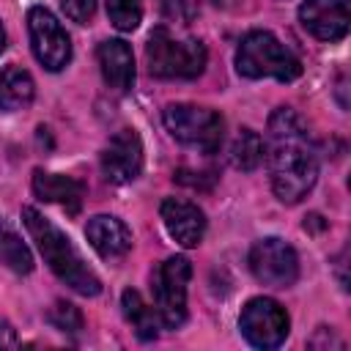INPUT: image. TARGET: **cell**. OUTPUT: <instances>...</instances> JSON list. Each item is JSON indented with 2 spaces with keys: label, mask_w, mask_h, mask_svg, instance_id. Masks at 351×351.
Wrapping results in <instances>:
<instances>
[{
  "label": "cell",
  "mask_w": 351,
  "mask_h": 351,
  "mask_svg": "<svg viewBox=\"0 0 351 351\" xmlns=\"http://www.w3.org/2000/svg\"><path fill=\"white\" fill-rule=\"evenodd\" d=\"M47 321L58 332H69V335H80L82 326H85V318H82L80 307H74L71 302H55L47 313Z\"/></svg>",
  "instance_id": "obj_21"
},
{
  "label": "cell",
  "mask_w": 351,
  "mask_h": 351,
  "mask_svg": "<svg viewBox=\"0 0 351 351\" xmlns=\"http://www.w3.org/2000/svg\"><path fill=\"white\" fill-rule=\"evenodd\" d=\"M22 222H25L30 239L36 241L44 263L55 271V277L60 282H66L80 296H99L101 293L99 274L85 263V258L80 255V250L71 244V239L55 222H49L33 206H25L22 208Z\"/></svg>",
  "instance_id": "obj_2"
},
{
  "label": "cell",
  "mask_w": 351,
  "mask_h": 351,
  "mask_svg": "<svg viewBox=\"0 0 351 351\" xmlns=\"http://www.w3.org/2000/svg\"><path fill=\"white\" fill-rule=\"evenodd\" d=\"M239 329L250 346L269 351V348H277L285 343V337L291 332V318L280 302H274L269 296H255L241 307Z\"/></svg>",
  "instance_id": "obj_7"
},
{
  "label": "cell",
  "mask_w": 351,
  "mask_h": 351,
  "mask_svg": "<svg viewBox=\"0 0 351 351\" xmlns=\"http://www.w3.org/2000/svg\"><path fill=\"white\" fill-rule=\"evenodd\" d=\"M271 189L280 203H299L318 181V154L310 140L307 123L291 107H277L269 115L263 143Z\"/></svg>",
  "instance_id": "obj_1"
},
{
  "label": "cell",
  "mask_w": 351,
  "mask_h": 351,
  "mask_svg": "<svg viewBox=\"0 0 351 351\" xmlns=\"http://www.w3.org/2000/svg\"><path fill=\"white\" fill-rule=\"evenodd\" d=\"M228 156H230V165L241 173H250L255 170L261 162H263V137L252 129H239L230 148H228Z\"/></svg>",
  "instance_id": "obj_19"
},
{
  "label": "cell",
  "mask_w": 351,
  "mask_h": 351,
  "mask_svg": "<svg viewBox=\"0 0 351 351\" xmlns=\"http://www.w3.org/2000/svg\"><path fill=\"white\" fill-rule=\"evenodd\" d=\"M121 310H123V318L132 324V329H134V335H137L140 340H154V337L159 335L162 318H159L156 307L148 304V302L140 296V291L126 288L123 296H121Z\"/></svg>",
  "instance_id": "obj_17"
},
{
  "label": "cell",
  "mask_w": 351,
  "mask_h": 351,
  "mask_svg": "<svg viewBox=\"0 0 351 351\" xmlns=\"http://www.w3.org/2000/svg\"><path fill=\"white\" fill-rule=\"evenodd\" d=\"M0 263L8 266L14 274H30L36 266L30 247L5 219H0Z\"/></svg>",
  "instance_id": "obj_18"
},
{
  "label": "cell",
  "mask_w": 351,
  "mask_h": 351,
  "mask_svg": "<svg viewBox=\"0 0 351 351\" xmlns=\"http://www.w3.org/2000/svg\"><path fill=\"white\" fill-rule=\"evenodd\" d=\"M36 96V82L27 69L11 63L0 71V110L16 112L25 110Z\"/></svg>",
  "instance_id": "obj_16"
},
{
  "label": "cell",
  "mask_w": 351,
  "mask_h": 351,
  "mask_svg": "<svg viewBox=\"0 0 351 351\" xmlns=\"http://www.w3.org/2000/svg\"><path fill=\"white\" fill-rule=\"evenodd\" d=\"M148 71L159 80H195L203 74L208 52L197 38H178L170 27L159 25L151 30L145 44Z\"/></svg>",
  "instance_id": "obj_3"
},
{
  "label": "cell",
  "mask_w": 351,
  "mask_h": 351,
  "mask_svg": "<svg viewBox=\"0 0 351 351\" xmlns=\"http://www.w3.org/2000/svg\"><path fill=\"white\" fill-rule=\"evenodd\" d=\"M236 71L247 80H280L293 82L302 74L299 58L269 30H250L236 49Z\"/></svg>",
  "instance_id": "obj_4"
},
{
  "label": "cell",
  "mask_w": 351,
  "mask_h": 351,
  "mask_svg": "<svg viewBox=\"0 0 351 351\" xmlns=\"http://www.w3.org/2000/svg\"><path fill=\"white\" fill-rule=\"evenodd\" d=\"M85 239L104 261H118L132 250V230L112 214H96L85 225Z\"/></svg>",
  "instance_id": "obj_13"
},
{
  "label": "cell",
  "mask_w": 351,
  "mask_h": 351,
  "mask_svg": "<svg viewBox=\"0 0 351 351\" xmlns=\"http://www.w3.org/2000/svg\"><path fill=\"white\" fill-rule=\"evenodd\" d=\"M143 170V143L134 129L115 132L101 148V173L110 184H129Z\"/></svg>",
  "instance_id": "obj_10"
},
{
  "label": "cell",
  "mask_w": 351,
  "mask_h": 351,
  "mask_svg": "<svg viewBox=\"0 0 351 351\" xmlns=\"http://www.w3.org/2000/svg\"><path fill=\"white\" fill-rule=\"evenodd\" d=\"M33 195L44 203H58L69 214H80L82 197H85V184L71 176L60 173H47V170H33Z\"/></svg>",
  "instance_id": "obj_15"
},
{
  "label": "cell",
  "mask_w": 351,
  "mask_h": 351,
  "mask_svg": "<svg viewBox=\"0 0 351 351\" xmlns=\"http://www.w3.org/2000/svg\"><path fill=\"white\" fill-rule=\"evenodd\" d=\"M247 261H250L252 277L269 288H291L299 277L296 250L277 236H266V239L255 241Z\"/></svg>",
  "instance_id": "obj_9"
},
{
  "label": "cell",
  "mask_w": 351,
  "mask_h": 351,
  "mask_svg": "<svg viewBox=\"0 0 351 351\" xmlns=\"http://www.w3.org/2000/svg\"><path fill=\"white\" fill-rule=\"evenodd\" d=\"M189 280H192V263L184 255H173L156 266L151 291H154V307H156L165 329H178L186 321Z\"/></svg>",
  "instance_id": "obj_6"
},
{
  "label": "cell",
  "mask_w": 351,
  "mask_h": 351,
  "mask_svg": "<svg viewBox=\"0 0 351 351\" xmlns=\"http://www.w3.org/2000/svg\"><path fill=\"white\" fill-rule=\"evenodd\" d=\"M5 49V30H3V25H0V52Z\"/></svg>",
  "instance_id": "obj_25"
},
{
  "label": "cell",
  "mask_w": 351,
  "mask_h": 351,
  "mask_svg": "<svg viewBox=\"0 0 351 351\" xmlns=\"http://www.w3.org/2000/svg\"><path fill=\"white\" fill-rule=\"evenodd\" d=\"M159 217L165 222L167 236L173 241H178L181 247H186V250L197 247L206 236V214H203V208H197L189 200L165 197L162 208H159Z\"/></svg>",
  "instance_id": "obj_12"
},
{
  "label": "cell",
  "mask_w": 351,
  "mask_h": 351,
  "mask_svg": "<svg viewBox=\"0 0 351 351\" xmlns=\"http://www.w3.org/2000/svg\"><path fill=\"white\" fill-rule=\"evenodd\" d=\"M101 77L107 88L126 93L134 88V52L123 38H107L96 49Z\"/></svg>",
  "instance_id": "obj_14"
},
{
  "label": "cell",
  "mask_w": 351,
  "mask_h": 351,
  "mask_svg": "<svg viewBox=\"0 0 351 351\" xmlns=\"http://www.w3.org/2000/svg\"><path fill=\"white\" fill-rule=\"evenodd\" d=\"M302 27L321 41H340L348 33V0H304L299 5Z\"/></svg>",
  "instance_id": "obj_11"
},
{
  "label": "cell",
  "mask_w": 351,
  "mask_h": 351,
  "mask_svg": "<svg viewBox=\"0 0 351 351\" xmlns=\"http://www.w3.org/2000/svg\"><path fill=\"white\" fill-rule=\"evenodd\" d=\"M159 11L165 19H173V22H189L197 11L195 0H159Z\"/></svg>",
  "instance_id": "obj_22"
},
{
  "label": "cell",
  "mask_w": 351,
  "mask_h": 351,
  "mask_svg": "<svg viewBox=\"0 0 351 351\" xmlns=\"http://www.w3.org/2000/svg\"><path fill=\"white\" fill-rule=\"evenodd\" d=\"M16 346H19L16 329L5 318H0V348H16Z\"/></svg>",
  "instance_id": "obj_24"
},
{
  "label": "cell",
  "mask_w": 351,
  "mask_h": 351,
  "mask_svg": "<svg viewBox=\"0 0 351 351\" xmlns=\"http://www.w3.org/2000/svg\"><path fill=\"white\" fill-rule=\"evenodd\" d=\"M60 8L71 22L88 25L96 14V0H60Z\"/></svg>",
  "instance_id": "obj_23"
},
{
  "label": "cell",
  "mask_w": 351,
  "mask_h": 351,
  "mask_svg": "<svg viewBox=\"0 0 351 351\" xmlns=\"http://www.w3.org/2000/svg\"><path fill=\"white\" fill-rule=\"evenodd\" d=\"M162 121H165L167 132H170L178 143H184V145H189V148L214 154V151L222 145L225 121H222V115H219L217 110L178 101V104H167V107H165Z\"/></svg>",
  "instance_id": "obj_5"
},
{
  "label": "cell",
  "mask_w": 351,
  "mask_h": 351,
  "mask_svg": "<svg viewBox=\"0 0 351 351\" xmlns=\"http://www.w3.org/2000/svg\"><path fill=\"white\" fill-rule=\"evenodd\" d=\"M27 33H30V49L47 71H60L69 66L71 38L49 8L33 5L27 11Z\"/></svg>",
  "instance_id": "obj_8"
},
{
  "label": "cell",
  "mask_w": 351,
  "mask_h": 351,
  "mask_svg": "<svg viewBox=\"0 0 351 351\" xmlns=\"http://www.w3.org/2000/svg\"><path fill=\"white\" fill-rule=\"evenodd\" d=\"M107 16L121 33H132L143 22V0H104Z\"/></svg>",
  "instance_id": "obj_20"
}]
</instances>
